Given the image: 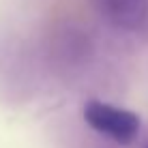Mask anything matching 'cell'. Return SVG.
<instances>
[{
    "label": "cell",
    "instance_id": "cell-1",
    "mask_svg": "<svg viewBox=\"0 0 148 148\" xmlns=\"http://www.w3.org/2000/svg\"><path fill=\"white\" fill-rule=\"evenodd\" d=\"M82 116L90 129L114 140L116 144H131L142 127V120L135 112L99 99H90L82 110Z\"/></svg>",
    "mask_w": 148,
    "mask_h": 148
},
{
    "label": "cell",
    "instance_id": "cell-2",
    "mask_svg": "<svg viewBox=\"0 0 148 148\" xmlns=\"http://www.w3.org/2000/svg\"><path fill=\"white\" fill-rule=\"evenodd\" d=\"M101 17L118 30H137L148 17V0H95Z\"/></svg>",
    "mask_w": 148,
    "mask_h": 148
},
{
    "label": "cell",
    "instance_id": "cell-3",
    "mask_svg": "<svg viewBox=\"0 0 148 148\" xmlns=\"http://www.w3.org/2000/svg\"><path fill=\"white\" fill-rule=\"evenodd\" d=\"M146 148H148V144H146Z\"/></svg>",
    "mask_w": 148,
    "mask_h": 148
}]
</instances>
